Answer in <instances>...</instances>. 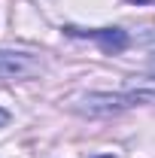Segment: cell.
<instances>
[{
  "label": "cell",
  "instance_id": "6da1fadb",
  "mask_svg": "<svg viewBox=\"0 0 155 158\" xmlns=\"http://www.w3.org/2000/svg\"><path fill=\"white\" fill-rule=\"evenodd\" d=\"M131 106H134V100L128 94H107V91H91L76 100V113L82 116H116Z\"/></svg>",
  "mask_w": 155,
  "mask_h": 158
},
{
  "label": "cell",
  "instance_id": "7a4b0ae2",
  "mask_svg": "<svg viewBox=\"0 0 155 158\" xmlns=\"http://www.w3.org/2000/svg\"><path fill=\"white\" fill-rule=\"evenodd\" d=\"M64 34L94 40L97 46H100V52H107V55H122V52L128 49V43H131L128 31H122V27H94V31H85V27H73V24H67Z\"/></svg>",
  "mask_w": 155,
  "mask_h": 158
},
{
  "label": "cell",
  "instance_id": "3957f363",
  "mask_svg": "<svg viewBox=\"0 0 155 158\" xmlns=\"http://www.w3.org/2000/svg\"><path fill=\"white\" fill-rule=\"evenodd\" d=\"M40 70H43V64L34 55L0 49V79H27V76H37Z\"/></svg>",
  "mask_w": 155,
  "mask_h": 158
},
{
  "label": "cell",
  "instance_id": "277c9868",
  "mask_svg": "<svg viewBox=\"0 0 155 158\" xmlns=\"http://www.w3.org/2000/svg\"><path fill=\"white\" fill-rule=\"evenodd\" d=\"M128 98L134 103H155V82H143V85L128 88Z\"/></svg>",
  "mask_w": 155,
  "mask_h": 158
},
{
  "label": "cell",
  "instance_id": "5b68a950",
  "mask_svg": "<svg viewBox=\"0 0 155 158\" xmlns=\"http://www.w3.org/2000/svg\"><path fill=\"white\" fill-rule=\"evenodd\" d=\"M3 125H9V113H6V110L0 106V128H3Z\"/></svg>",
  "mask_w": 155,
  "mask_h": 158
},
{
  "label": "cell",
  "instance_id": "8992f818",
  "mask_svg": "<svg viewBox=\"0 0 155 158\" xmlns=\"http://www.w3.org/2000/svg\"><path fill=\"white\" fill-rule=\"evenodd\" d=\"M149 70H152V73H155V55H152V58H149Z\"/></svg>",
  "mask_w": 155,
  "mask_h": 158
},
{
  "label": "cell",
  "instance_id": "52a82bcc",
  "mask_svg": "<svg viewBox=\"0 0 155 158\" xmlns=\"http://www.w3.org/2000/svg\"><path fill=\"white\" fill-rule=\"evenodd\" d=\"M94 158H116V155H94Z\"/></svg>",
  "mask_w": 155,
  "mask_h": 158
},
{
  "label": "cell",
  "instance_id": "ba28073f",
  "mask_svg": "<svg viewBox=\"0 0 155 158\" xmlns=\"http://www.w3.org/2000/svg\"><path fill=\"white\" fill-rule=\"evenodd\" d=\"M131 3H149V0H131Z\"/></svg>",
  "mask_w": 155,
  "mask_h": 158
}]
</instances>
